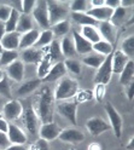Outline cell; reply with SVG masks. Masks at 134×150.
Listing matches in <instances>:
<instances>
[{
	"label": "cell",
	"instance_id": "24",
	"mask_svg": "<svg viewBox=\"0 0 134 150\" xmlns=\"http://www.w3.org/2000/svg\"><path fill=\"white\" fill-rule=\"evenodd\" d=\"M81 35L88 42H91L92 45L102 40L97 27H94V25H85V27H82L81 28Z\"/></svg>",
	"mask_w": 134,
	"mask_h": 150
},
{
	"label": "cell",
	"instance_id": "6",
	"mask_svg": "<svg viewBox=\"0 0 134 150\" xmlns=\"http://www.w3.org/2000/svg\"><path fill=\"white\" fill-rule=\"evenodd\" d=\"M112 54V53H111ZM111 54L106 56L104 58L100 67L97 69V74H95L94 82L95 83H103L106 86L111 80L112 76V67H111Z\"/></svg>",
	"mask_w": 134,
	"mask_h": 150
},
{
	"label": "cell",
	"instance_id": "57",
	"mask_svg": "<svg viewBox=\"0 0 134 150\" xmlns=\"http://www.w3.org/2000/svg\"><path fill=\"white\" fill-rule=\"evenodd\" d=\"M70 150H75V149H74V148H71V149H70Z\"/></svg>",
	"mask_w": 134,
	"mask_h": 150
},
{
	"label": "cell",
	"instance_id": "8",
	"mask_svg": "<svg viewBox=\"0 0 134 150\" xmlns=\"http://www.w3.org/2000/svg\"><path fill=\"white\" fill-rule=\"evenodd\" d=\"M23 124L25 126V128L28 129V132H30L32 134H36L39 132V116H37L36 111L33 107L27 108L25 110H23Z\"/></svg>",
	"mask_w": 134,
	"mask_h": 150
},
{
	"label": "cell",
	"instance_id": "37",
	"mask_svg": "<svg viewBox=\"0 0 134 150\" xmlns=\"http://www.w3.org/2000/svg\"><path fill=\"white\" fill-rule=\"evenodd\" d=\"M120 51L126 54L129 59L133 58V56H134V36L133 35L126 38V39L122 41Z\"/></svg>",
	"mask_w": 134,
	"mask_h": 150
},
{
	"label": "cell",
	"instance_id": "13",
	"mask_svg": "<svg viewBox=\"0 0 134 150\" xmlns=\"http://www.w3.org/2000/svg\"><path fill=\"white\" fill-rule=\"evenodd\" d=\"M59 140L64 143H71V144H76V143H81L85 140V134L81 131L76 129V128H64L61 131V133L58 136Z\"/></svg>",
	"mask_w": 134,
	"mask_h": 150
},
{
	"label": "cell",
	"instance_id": "23",
	"mask_svg": "<svg viewBox=\"0 0 134 150\" xmlns=\"http://www.w3.org/2000/svg\"><path fill=\"white\" fill-rule=\"evenodd\" d=\"M41 80L37 78V79H33V80H29V81H27L24 83H22L21 87L17 90V96H28V95H30V93H33L35 90H37L40 87L41 85Z\"/></svg>",
	"mask_w": 134,
	"mask_h": 150
},
{
	"label": "cell",
	"instance_id": "45",
	"mask_svg": "<svg viewBox=\"0 0 134 150\" xmlns=\"http://www.w3.org/2000/svg\"><path fill=\"white\" fill-rule=\"evenodd\" d=\"M33 150H51L50 149V144L47 140L42 139V138H39L37 142L33 145Z\"/></svg>",
	"mask_w": 134,
	"mask_h": 150
},
{
	"label": "cell",
	"instance_id": "18",
	"mask_svg": "<svg viewBox=\"0 0 134 150\" xmlns=\"http://www.w3.org/2000/svg\"><path fill=\"white\" fill-rule=\"evenodd\" d=\"M114 10L106 7V6H100V7H91L90 10L86 11L88 16H91L93 20H95L98 23L99 22H108L112 16Z\"/></svg>",
	"mask_w": 134,
	"mask_h": 150
},
{
	"label": "cell",
	"instance_id": "1",
	"mask_svg": "<svg viewBox=\"0 0 134 150\" xmlns=\"http://www.w3.org/2000/svg\"><path fill=\"white\" fill-rule=\"evenodd\" d=\"M36 114L42 124L52 122L54 97L49 87H42L40 93L36 96Z\"/></svg>",
	"mask_w": 134,
	"mask_h": 150
},
{
	"label": "cell",
	"instance_id": "25",
	"mask_svg": "<svg viewBox=\"0 0 134 150\" xmlns=\"http://www.w3.org/2000/svg\"><path fill=\"white\" fill-rule=\"evenodd\" d=\"M133 76H134V63L133 59H130L128 61L126 67L123 68V70L120 74V83L123 86L129 85V83L133 82Z\"/></svg>",
	"mask_w": 134,
	"mask_h": 150
},
{
	"label": "cell",
	"instance_id": "4",
	"mask_svg": "<svg viewBox=\"0 0 134 150\" xmlns=\"http://www.w3.org/2000/svg\"><path fill=\"white\" fill-rule=\"evenodd\" d=\"M32 18L39 24L41 28L50 29V20H49V11H47V4L45 0L36 1L33 11H32Z\"/></svg>",
	"mask_w": 134,
	"mask_h": 150
},
{
	"label": "cell",
	"instance_id": "42",
	"mask_svg": "<svg viewBox=\"0 0 134 150\" xmlns=\"http://www.w3.org/2000/svg\"><path fill=\"white\" fill-rule=\"evenodd\" d=\"M36 4V0H21V12L23 15H30Z\"/></svg>",
	"mask_w": 134,
	"mask_h": 150
},
{
	"label": "cell",
	"instance_id": "49",
	"mask_svg": "<svg viewBox=\"0 0 134 150\" xmlns=\"http://www.w3.org/2000/svg\"><path fill=\"white\" fill-rule=\"evenodd\" d=\"M4 150H27L24 145H20V144H10L7 148H5Z\"/></svg>",
	"mask_w": 134,
	"mask_h": 150
},
{
	"label": "cell",
	"instance_id": "15",
	"mask_svg": "<svg viewBox=\"0 0 134 150\" xmlns=\"http://www.w3.org/2000/svg\"><path fill=\"white\" fill-rule=\"evenodd\" d=\"M6 76L16 82H21L24 78V63L21 59H16L6 67Z\"/></svg>",
	"mask_w": 134,
	"mask_h": 150
},
{
	"label": "cell",
	"instance_id": "38",
	"mask_svg": "<svg viewBox=\"0 0 134 150\" xmlns=\"http://www.w3.org/2000/svg\"><path fill=\"white\" fill-rule=\"evenodd\" d=\"M64 65L66 68V71H69L74 75H79L81 73V63L73 58H66L64 61Z\"/></svg>",
	"mask_w": 134,
	"mask_h": 150
},
{
	"label": "cell",
	"instance_id": "22",
	"mask_svg": "<svg viewBox=\"0 0 134 150\" xmlns=\"http://www.w3.org/2000/svg\"><path fill=\"white\" fill-rule=\"evenodd\" d=\"M39 34L40 32L37 29H32L29 32H27L24 34H21V40H20V47L18 49H22V50H25V49H30V47H34V45L39 38Z\"/></svg>",
	"mask_w": 134,
	"mask_h": 150
},
{
	"label": "cell",
	"instance_id": "35",
	"mask_svg": "<svg viewBox=\"0 0 134 150\" xmlns=\"http://www.w3.org/2000/svg\"><path fill=\"white\" fill-rule=\"evenodd\" d=\"M20 16H21V12L18 11L17 8L12 7L11 15H10V17H8V20L5 22L6 33L16 32V28H17V23H18V20H20Z\"/></svg>",
	"mask_w": 134,
	"mask_h": 150
},
{
	"label": "cell",
	"instance_id": "47",
	"mask_svg": "<svg viewBox=\"0 0 134 150\" xmlns=\"http://www.w3.org/2000/svg\"><path fill=\"white\" fill-rule=\"evenodd\" d=\"M7 129H8V122H7V120L1 117L0 119V131L4 133H7Z\"/></svg>",
	"mask_w": 134,
	"mask_h": 150
},
{
	"label": "cell",
	"instance_id": "34",
	"mask_svg": "<svg viewBox=\"0 0 134 150\" xmlns=\"http://www.w3.org/2000/svg\"><path fill=\"white\" fill-rule=\"evenodd\" d=\"M51 30H52L53 35H56V36H63L69 33L70 22L68 20H63L61 22H57L53 25H51Z\"/></svg>",
	"mask_w": 134,
	"mask_h": 150
},
{
	"label": "cell",
	"instance_id": "40",
	"mask_svg": "<svg viewBox=\"0 0 134 150\" xmlns=\"http://www.w3.org/2000/svg\"><path fill=\"white\" fill-rule=\"evenodd\" d=\"M71 12H86L87 11V1L86 0H73L69 4Z\"/></svg>",
	"mask_w": 134,
	"mask_h": 150
},
{
	"label": "cell",
	"instance_id": "53",
	"mask_svg": "<svg viewBox=\"0 0 134 150\" xmlns=\"http://www.w3.org/2000/svg\"><path fill=\"white\" fill-rule=\"evenodd\" d=\"M133 142H134V139L130 138L129 143H128V145H127V149H128V150H133Z\"/></svg>",
	"mask_w": 134,
	"mask_h": 150
},
{
	"label": "cell",
	"instance_id": "17",
	"mask_svg": "<svg viewBox=\"0 0 134 150\" xmlns=\"http://www.w3.org/2000/svg\"><path fill=\"white\" fill-rule=\"evenodd\" d=\"M44 51L40 49H35V47H30V49H25L22 50L21 52V61L25 64H37L42 58H44Z\"/></svg>",
	"mask_w": 134,
	"mask_h": 150
},
{
	"label": "cell",
	"instance_id": "20",
	"mask_svg": "<svg viewBox=\"0 0 134 150\" xmlns=\"http://www.w3.org/2000/svg\"><path fill=\"white\" fill-rule=\"evenodd\" d=\"M130 61L124 53H122L120 50H116L111 54V67H112V74H121L126 64Z\"/></svg>",
	"mask_w": 134,
	"mask_h": 150
},
{
	"label": "cell",
	"instance_id": "39",
	"mask_svg": "<svg viewBox=\"0 0 134 150\" xmlns=\"http://www.w3.org/2000/svg\"><path fill=\"white\" fill-rule=\"evenodd\" d=\"M11 95H12V92H11V86H10V79L5 75V78L0 81V96L10 99Z\"/></svg>",
	"mask_w": 134,
	"mask_h": 150
},
{
	"label": "cell",
	"instance_id": "36",
	"mask_svg": "<svg viewBox=\"0 0 134 150\" xmlns=\"http://www.w3.org/2000/svg\"><path fill=\"white\" fill-rule=\"evenodd\" d=\"M126 17H127V8H123L121 6H118L117 8H115L114 12H112V16L110 18V22L117 27L120 24H122L124 21H126Z\"/></svg>",
	"mask_w": 134,
	"mask_h": 150
},
{
	"label": "cell",
	"instance_id": "2",
	"mask_svg": "<svg viewBox=\"0 0 134 150\" xmlns=\"http://www.w3.org/2000/svg\"><path fill=\"white\" fill-rule=\"evenodd\" d=\"M79 92V82L71 78H62L59 82L57 83L53 97L57 102L69 100L70 98L75 97Z\"/></svg>",
	"mask_w": 134,
	"mask_h": 150
},
{
	"label": "cell",
	"instance_id": "14",
	"mask_svg": "<svg viewBox=\"0 0 134 150\" xmlns=\"http://www.w3.org/2000/svg\"><path fill=\"white\" fill-rule=\"evenodd\" d=\"M7 138L10 144H20L24 145L27 143V134L24 133V131L20 128L15 124H8V129H7Z\"/></svg>",
	"mask_w": 134,
	"mask_h": 150
},
{
	"label": "cell",
	"instance_id": "44",
	"mask_svg": "<svg viewBox=\"0 0 134 150\" xmlns=\"http://www.w3.org/2000/svg\"><path fill=\"white\" fill-rule=\"evenodd\" d=\"M105 92H106V87L103 83H95L94 87V97L97 99V102H102L104 99Z\"/></svg>",
	"mask_w": 134,
	"mask_h": 150
},
{
	"label": "cell",
	"instance_id": "31",
	"mask_svg": "<svg viewBox=\"0 0 134 150\" xmlns=\"http://www.w3.org/2000/svg\"><path fill=\"white\" fill-rule=\"evenodd\" d=\"M71 17H73V20L76 23L81 24L82 27H85V25H94V27H97L98 25V22L95 20H93V18L91 16H88L86 12H71Z\"/></svg>",
	"mask_w": 134,
	"mask_h": 150
},
{
	"label": "cell",
	"instance_id": "30",
	"mask_svg": "<svg viewBox=\"0 0 134 150\" xmlns=\"http://www.w3.org/2000/svg\"><path fill=\"white\" fill-rule=\"evenodd\" d=\"M105 57H103V56L98 54V53H95V52H91L88 54H86L85 57L82 58V63L86 64V65H88V67L91 68H94V69H98L100 67V64L103 63Z\"/></svg>",
	"mask_w": 134,
	"mask_h": 150
},
{
	"label": "cell",
	"instance_id": "10",
	"mask_svg": "<svg viewBox=\"0 0 134 150\" xmlns=\"http://www.w3.org/2000/svg\"><path fill=\"white\" fill-rule=\"evenodd\" d=\"M97 29L99 32L102 40L108 41L114 46L115 41L117 39V27H115L110 21H108V22H99Z\"/></svg>",
	"mask_w": 134,
	"mask_h": 150
},
{
	"label": "cell",
	"instance_id": "50",
	"mask_svg": "<svg viewBox=\"0 0 134 150\" xmlns=\"http://www.w3.org/2000/svg\"><path fill=\"white\" fill-rule=\"evenodd\" d=\"M5 34H6V28H5V23L0 21V40L3 39Z\"/></svg>",
	"mask_w": 134,
	"mask_h": 150
},
{
	"label": "cell",
	"instance_id": "11",
	"mask_svg": "<svg viewBox=\"0 0 134 150\" xmlns=\"http://www.w3.org/2000/svg\"><path fill=\"white\" fill-rule=\"evenodd\" d=\"M86 128L92 136H100L102 133L111 129L110 125L102 117H91L86 121Z\"/></svg>",
	"mask_w": 134,
	"mask_h": 150
},
{
	"label": "cell",
	"instance_id": "7",
	"mask_svg": "<svg viewBox=\"0 0 134 150\" xmlns=\"http://www.w3.org/2000/svg\"><path fill=\"white\" fill-rule=\"evenodd\" d=\"M57 110L69 122H71L73 125H76V122H78V104L75 102H71V100L58 102Z\"/></svg>",
	"mask_w": 134,
	"mask_h": 150
},
{
	"label": "cell",
	"instance_id": "9",
	"mask_svg": "<svg viewBox=\"0 0 134 150\" xmlns=\"http://www.w3.org/2000/svg\"><path fill=\"white\" fill-rule=\"evenodd\" d=\"M23 105L20 100L17 99H10L7 103L4 104L3 108V116H5L4 119L6 120H16L20 116H22L23 114Z\"/></svg>",
	"mask_w": 134,
	"mask_h": 150
},
{
	"label": "cell",
	"instance_id": "51",
	"mask_svg": "<svg viewBox=\"0 0 134 150\" xmlns=\"http://www.w3.org/2000/svg\"><path fill=\"white\" fill-rule=\"evenodd\" d=\"M91 4H92V7H100V6H104V0H92Z\"/></svg>",
	"mask_w": 134,
	"mask_h": 150
},
{
	"label": "cell",
	"instance_id": "29",
	"mask_svg": "<svg viewBox=\"0 0 134 150\" xmlns=\"http://www.w3.org/2000/svg\"><path fill=\"white\" fill-rule=\"evenodd\" d=\"M92 50H93V52L103 56V57H106V56H109L114 52V46L111 44H109L108 41L100 40V41L92 45Z\"/></svg>",
	"mask_w": 134,
	"mask_h": 150
},
{
	"label": "cell",
	"instance_id": "43",
	"mask_svg": "<svg viewBox=\"0 0 134 150\" xmlns=\"http://www.w3.org/2000/svg\"><path fill=\"white\" fill-rule=\"evenodd\" d=\"M11 11H12V6L6 5V4L0 5V21L5 23L8 20V17H10Z\"/></svg>",
	"mask_w": 134,
	"mask_h": 150
},
{
	"label": "cell",
	"instance_id": "55",
	"mask_svg": "<svg viewBox=\"0 0 134 150\" xmlns=\"http://www.w3.org/2000/svg\"><path fill=\"white\" fill-rule=\"evenodd\" d=\"M4 51V47H3V45H1V41H0V53H1Z\"/></svg>",
	"mask_w": 134,
	"mask_h": 150
},
{
	"label": "cell",
	"instance_id": "48",
	"mask_svg": "<svg viewBox=\"0 0 134 150\" xmlns=\"http://www.w3.org/2000/svg\"><path fill=\"white\" fill-rule=\"evenodd\" d=\"M124 92H126V97L129 100H132L133 99V82L126 86V90H124Z\"/></svg>",
	"mask_w": 134,
	"mask_h": 150
},
{
	"label": "cell",
	"instance_id": "32",
	"mask_svg": "<svg viewBox=\"0 0 134 150\" xmlns=\"http://www.w3.org/2000/svg\"><path fill=\"white\" fill-rule=\"evenodd\" d=\"M20 57V53L18 51H11V50H4L0 53V68L1 67H7L11 63H13L16 59H18Z\"/></svg>",
	"mask_w": 134,
	"mask_h": 150
},
{
	"label": "cell",
	"instance_id": "28",
	"mask_svg": "<svg viewBox=\"0 0 134 150\" xmlns=\"http://www.w3.org/2000/svg\"><path fill=\"white\" fill-rule=\"evenodd\" d=\"M61 52H62V56L66 58H71L76 54V51H75V46H74V41L71 38H68V36H64L63 40L61 41Z\"/></svg>",
	"mask_w": 134,
	"mask_h": 150
},
{
	"label": "cell",
	"instance_id": "33",
	"mask_svg": "<svg viewBox=\"0 0 134 150\" xmlns=\"http://www.w3.org/2000/svg\"><path fill=\"white\" fill-rule=\"evenodd\" d=\"M51 67H52V61L47 57V56H44V58L37 63V68H36L37 78H39L40 80H42L46 75L49 74Z\"/></svg>",
	"mask_w": 134,
	"mask_h": 150
},
{
	"label": "cell",
	"instance_id": "54",
	"mask_svg": "<svg viewBox=\"0 0 134 150\" xmlns=\"http://www.w3.org/2000/svg\"><path fill=\"white\" fill-rule=\"evenodd\" d=\"M4 78H5V71H4L1 68H0V81H1Z\"/></svg>",
	"mask_w": 134,
	"mask_h": 150
},
{
	"label": "cell",
	"instance_id": "5",
	"mask_svg": "<svg viewBox=\"0 0 134 150\" xmlns=\"http://www.w3.org/2000/svg\"><path fill=\"white\" fill-rule=\"evenodd\" d=\"M104 109H105V112H106V115H108L109 125H110L111 129L114 131L115 136L117 138H120L122 134V117L120 115V112L115 109V107L111 104V103H106Z\"/></svg>",
	"mask_w": 134,
	"mask_h": 150
},
{
	"label": "cell",
	"instance_id": "58",
	"mask_svg": "<svg viewBox=\"0 0 134 150\" xmlns=\"http://www.w3.org/2000/svg\"><path fill=\"white\" fill-rule=\"evenodd\" d=\"M0 150H3V149H0Z\"/></svg>",
	"mask_w": 134,
	"mask_h": 150
},
{
	"label": "cell",
	"instance_id": "16",
	"mask_svg": "<svg viewBox=\"0 0 134 150\" xmlns=\"http://www.w3.org/2000/svg\"><path fill=\"white\" fill-rule=\"evenodd\" d=\"M73 41H74V46H75V51L79 54H88L91 53L92 50V44L88 42L85 38L78 32V30H73Z\"/></svg>",
	"mask_w": 134,
	"mask_h": 150
},
{
	"label": "cell",
	"instance_id": "27",
	"mask_svg": "<svg viewBox=\"0 0 134 150\" xmlns=\"http://www.w3.org/2000/svg\"><path fill=\"white\" fill-rule=\"evenodd\" d=\"M34 29L33 28V18L30 15H23L21 13L20 16V20H18L17 23V28H16V32L20 33V34H24L27 32H29Z\"/></svg>",
	"mask_w": 134,
	"mask_h": 150
},
{
	"label": "cell",
	"instance_id": "3",
	"mask_svg": "<svg viewBox=\"0 0 134 150\" xmlns=\"http://www.w3.org/2000/svg\"><path fill=\"white\" fill-rule=\"evenodd\" d=\"M47 4V11H49V20L50 25H53L57 22L65 20V17L69 13V6L66 5L64 0L57 1V0H49Z\"/></svg>",
	"mask_w": 134,
	"mask_h": 150
},
{
	"label": "cell",
	"instance_id": "56",
	"mask_svg": "<svg viewBox=\"0 0 134 150\" xmlns=\"http://www.w3.org/2000/svg\"><path fill=\"white\" fill-rule=\"evenodd\" d=\"M1 117H3V115H1V114H0V119H1Z\"/></svg>",
	"mask_w": 134,
	"mask_h": 150
},
{
	"label": "cell",
	"instance_id": "52",
	"mask_svg": "<svg viewBox=\"0 0 134 150\" xmlns=\"http://www.w3.org/2000/svg\"><path fill=\"white\" fill-rule=\"evenodd\" d=\"M88 150H102V146L99 143H92V144H90Z\"/></svg>",
	"mask_w": 134,
	"mask_h": 150
},
{
	"label": "cell",
	"instance_id": "12",
	"mask_svg": "<svg viewBox=\"0 0 134 150\" xmlns=\"http://www.w3.org/2000/svg\"><path fill=\"white\" fill-rule=\"evenodd\" d=\"M61 131H62V128L52 121V122L42 124L40 126L39 132H37V133H39L40 138L47 140V142H51V140H54V139L58 138Z\"/></svg>",
	"mask_w": 134,
	"mask_h": 150
},
{
	"label": "cell",
	"instance_id": "21",
	"mask_svg": "<svg viewBox=\"0 0 134 150\" xmlns=\"http://www.w3.org/2000/svg\"><path fill=\"white\" fill-rule=\"evenodd\" d=\"M20 40H21V34L17 32H11V33H6L0 41H1L4 50L17 51L18 47H20Z\"/></svg>",
	"mask_w": 134,
	"mask_h": 150
},
{
	"label": "cell",
	"instance_id": "26",
	"mask_svg": "<svg viewBox=\"0 0 134 150\" xmlns=\"http://www.w3.org/2000/svg\"><path fill=\"white\" fill-rule=\"evenodd\" d=\"M53 38H54V35H53V33H52L51 29H45V30H42V32L39 34V38H37V40H36V42H35V45H34V47H35V49L42 50L44 47H46V46L51 45V42L54 40Z\"/></svg>",
	"mask_w": 134,
	"mask_h": 150
},
{
	"label": "cell",
	"instance_id": "46",
	"mask_svg": "<svg viewBox=\"0 0 134 150\" xmlns=\"http://www.w3.org/2000/svg\"><path fill=\"white\" fill-rule=\"evenodd\" d=\"M8 145H10V142H8L7 134L0 131V149H3V150H4V149L7 148Z\"/></svg>",
	"mask_w": 134,
	"mask_h": 150
},
{
	"label": "cell",
	"instance_id": "41",
	"mask_svg": "<svg viewBox=\"0 0 134 150\" xmlns=\"http://www.w3.org/2000/svg\"><path fill=\"white\" fill-rule=\"evenodd\" d=\"M59 56H62V52H61V45L58 41H52L51 45H50V51H49V54H47V57H49L51 61L53 59H57L59 58Z\"/></svg>",
	"mask_w": 134,
	"mask_h": 150
},
{
	"label": "cell",
	"instance_id": "19",
	"mask_svg": "<svg viewBox=\"0 0 134 150\" xmlns=\"http://www.w3.org/2000/svg\"><path fill=\"white\" fill-rule=\"evenodd\" d=\"M66 74V68L64 65V62H57L52 64V67L49 71V74L41 80L44 82H54L57 80H61L64 78V75Z\"/></svg>",
	"mask_w": 134,
	"mask_h": 150
}]
</instances>
